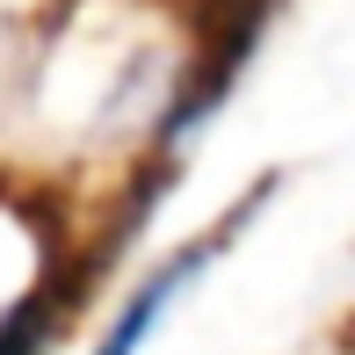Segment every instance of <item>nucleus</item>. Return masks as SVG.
<instances>
[{
    "label": "nucleus",
    "mask_w": 355,
    "mask_h": 355,
    "mask_svg": "<svg viewBox=\"0 0 355 355\" xmlns=\"http://www.w3.org/2000/svg\"><path fill=\"white\" fill-rule=\"evenodd\" d=\"M174 8H182L196 51H189V73H182V87H174L167 116H159V145L189 138V131L225 102V94H232L239 66L254 58V44H261L268 15H276L283 0H174Z\"/></svg>",
    "instance_id": "f257e3e1"
},
{
    "label": "nucleus",
    "mask_w": 355,
    "mask_h": 355,
    "mask_svg": "<svg viewBox=\"0 0 355 355\" xmlns=\"http://www.w3.org/2000/svg\"><path fill=\"white\" fill-rule=\"evenodd\" d=\"M261 196H268V182L254 189V196L239 203L232 218H218V232H203L196 247H182V254H174L167 268H153V276L138 283V297H131V304H123V312H116V327L102 334V348H94V355H138V348H145V334H153L159 319H167V304H174V297H182V290H189V283L203 276V268L218 261V247H225V239L239 232V225H247L254 211H261Z\"/></svg>",
    "instance_id": "f03ea898"
},
{
    "label": "nucleus",
    "mask_w": 355,
    "mask_h": 355,
    "mask_svg": "<svg viewBox=\"0 0 355 355\" xmlns=\"http://www.w3.org/2000/svg\"><path fill=\"white\" fill-rule=\"evenodd\" d=\"M66 304H73V290L58 283V276H51V283H37L8 319H0V355H44V348H51V327H58V312H66Z\"/></svg>",
    "instance_id": "7ed1b4c3"
}]
</instances>
